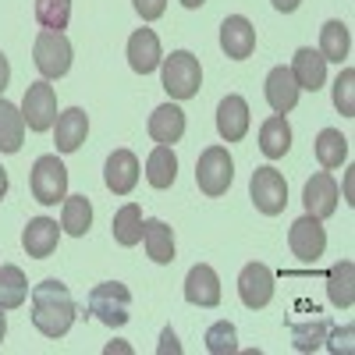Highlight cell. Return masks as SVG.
<instances>
[{
	"mask_svg": "<svg viewBox=\"0 0 355 355\" xmlns=\"http://www.w3.org/2000/svg\"><path fill=\"white\" fill-rule=\"evenodd\" d=\"M75 316H78V309H75V299L64 281L46 277L43 284L33 288V327L43 338H64L71 331Z\"/></svg>",
	"mask_w": 355,
	"mask_h": 355,
	"instance_id": "obj_1",
	"label": "cell"
},
{
	"mask_svg": "<svg viewBox=\"0 0 355 355\" xmlns=\"http://www.w3.org/2000/svg\"><path fill=\"white\" fill-rule=\"evenodd\" d=\"M160 78L171 100H192L202 85V68H199V57L189 50H174L171 57L160 61Z\"/></svg>",
	"mask_w": 355,
	"mask_h": 355,
	"instance_id": "obj_2",
	"label": "cell"
},
{
	"mask_svg": "<svg viewBox=\"0 0 355 355\" xmlns=\"http://www.w3.org/2000/svg\"><path fill=\"white\" fill-rule=\"evenodd\" d=\"M85 316H96L107 327H125L132 320V291L121 281H103L89 291V302H85Z\"/></svg>",
	"mask_w": 355,
	"mask_h": 355,
	"instance_id": "obj_3",
	"label": "cell"
},
{
	"mask_svg": "<svg viewBox=\"0 0 355 355\" xmlns=\"http://www.w3.org/2000/svg\"><path fill=\"white\" fill-rule=\"evenodd\" d=\"M234 182V160L224 146H206L196 160V185L202 196L210 199H220Z\"/></svg>",
	"mask_w": 355,
	"mask_h": 355,
	"instance_id": "obj_4",
	"label": "cell"
},
{
	"mask_svg": "<svg viewBox=\"0 0 355 355\" xmlns=\"http://www.w3.org/2000/svg\"><path fill=\"white\" fill-rule=\"evenodd\" d=\"M33 64L46 82L64 78L71 71V43H68V36L57 33V28H40V36L33 43Z\"/></svg>",
	"mask_w": 355,
	"mask_h": 355,
	"instance_id": "obj_5",
	"label": "cell"
},
{
	"mask_svg": "<svg viewBox=\"0 0 355 355\" xmlns=\"http://www.w3.org/2000/svg\"><path fill=\"white\" fill-rule=\"evenodd\" d=\"M28 185H33V199L43 202V206H57L64 202L68 196V167L61 164L57 153H46L33 164V178H28Z\"/></svg>",
	"mask_w": 355,
	"mask_h": 355,
	"instance_id": "obj_6",
	"label": "cell"
},
{
	"mask_svg": "<svg viewBox=\"0 0 355 355\" xmlns=\"http://www.w3.org/2000/svg\"><path fill=\"white\" fill-rule=\"evenodd\" d=\"M249 196H252L259 214H266V217L284 214V206H288V182H284V174L277 167H256L252 182H249Z\"/></svg>",
	"mask_w": 355,
	"mask_h": 355,
	"instance_id": "obj_7",
	"label": "cell"
},
{
	"mask_svg": "<svg viewBox=\"0 0 355 355\" xmlns=\"http://www.w3.org/2000/svg\"><path fill=\"white\" fill-rule=\"evenodd\" d=\"M21 117H25L28 132H46V128H53V121H57V93H53V85H50L46 78H43V82H33V85L25 89Z\"/></svg>",
	"mask_w": 355,
	"mask_h": 355,
	"instance_id": "obj_8",
	"label": "cell"
},
{
	"mask_svg": "<svg viewBox=\"0 0 355 355\" xmlns=\"http://www.w3.org/2000/svg\"><path fill=\"white\" fill-rule=\"evenodd\" d=\"M288 245H291V252L299 256L302 263H316L323 256V249H327V231H323V220L313 217V214L299 217L291 224V231H288Z\"/></svg>",
	"mask_w": 355,
	"mask_h": 355,
	"instance_id": "obj_9",
	"label": "cell"
},
{
	"mask_svg": "<svg viewBox=\"0 0 355 355\" xmlns=\"http://www.w3.org/2000/svg\"><path fill=\"white\" fill-rule=\"evenodd\" d=\"M239 299L245 309H263L274 299V270L266 263H245L239 274Z\"/></svg>",
	"mask_w": 355,
	"mask_h": 355,
	"instance_id": "obj_10",
	"label": "cell"
},
{
	"mask_svg": "<svg viewBox=\"0 0 355 355\" xmlns=\"http://www.w3.org/2000/svg\"><path fill=\"white\" fill-rule=\"evenodd\" d=\"M338 199H341V192H338V182H334L331 171L313 174L309 182H306V189H302L306 214H313V217H320V220H327V217L338 214Z\"/></svg>",
	"mask_w": 355,
	"mask_h": 355,
	"instance_id": "obj_11",
	"label": "cell"
},
{
	"mask_svg": "<svg viewBox=\"0 0 355 355\" xmlns=\"http://www.w3.org/2000/svg\"><path fill=\"white\" fill-rule=\"evenodd\" d=\"M185 299L199 309H214L220 306V277L210 263H196L185 274Z\"/></svg>",
	"mask_w": 355,
	"mask_h": 355,
	"instance_id": "obj_12",
	"label": "cell"
},
{
	"mask_svg": "<svg viewBox=\"0 0 355 355\" xmlns=\"http://www.w3.org/2000/svg\"><path fill=\"white\" fill-rule=\"evenodd\" d=\"M139 157L132 150H114L107 157V167H103V182L114 196H132L135 185H139Z\"/></svg>",
	"mask_w": 355,
	"mask_h": 355,
	"instance_id": "obj_13",
	"label": "cell"
},
{
	"mask_svg": "<svg viewBox=\"0 0 355 355\" xmlns=\"http://www.w3.org/2000/svg\"><path fill=\"white\" fill-rule=\"evenodd\" d=\"M249 125H252V117H249L245 96H239V93L224 96L220 107H217V132H220V139L224 142H242L249 135Z\"/></svg>",
	"mask_w": 355,
	"mask_h": 355,
	"instance_id": "obj_14",
	"label": "cell"
},
{
	"mask_svg": "<svg viewBox=\"0 0 355 355\" xmlns=\"http://www.w3.org/2000/svg\"><path fill=\"white\" fill-rule=\"evenodd\" d=\"M220 46H224V53L231 57V61H249V57L256 53V28H252V21L242 18V15L224 18Z\"/></svg>",
	"mask_w": 355,
	"mask_h": 355,
	"instance_id": "obj_15",
	"label": "cell"
},
{
	"mask_svg": "<svg viewBox=\"0 0 355 355\" xmlns=\"http://www.w3.org/2000/svg\"><path fill=\"white\" fill-rule=\"evenodd\" d=\"M128 64L135 75H153L164 61V53H160V40L153 28H135V33L128 36Z\"/></svg>",
	"mask_w": 355,
	"mask_h": 355,
	"instance_id": "obj_16",
	"label": "cell"
},
{
	"mask_svg": "<svg viewBox=\"0 0 355 355\" xmlns=\"http://www.w3.org/2000/svg\"><path fill=\"white\" fill-rule=\"evenodd\" d=\"M291 78L299 89H306V93H316V89H323V82H327V61L320 57V50L313 46H299L291 57Z\"/></svg>",
	"mask_w": 355,
	"mask_h": 355,
	"instance_id": "obj_17",
	"label": "cell"
},
{
	"mask_svg": "<svg viewBox=\"0 0 355 355\" xmlns=\"http://www.w3.org/2000/svg\"><path fill=\"white\" fill-rule=\"evenodd\" d=\"M57 242H61V227L50 217H33L21 231V249L33 259H46L57 252Z\"/></svg>",
	"mask_w": 355,
	"mask_h": 355,
	"instance_id": "obj_18",
	"label": "cell"
},
{
	"mask_svg": "<svg viewBox=\"0 0 355 355\" xmlns=\"http://www.w3.org/2000/svg\"><path fill=\"white\" fill-rule=\"evenodd\" d=\"M85 135H89V114H85L82 107H68V110L53 121L57 153H75V150H82Z\"/></svg>",
	"mask_w": 355,
	"mask_h": 355,
	"instance_id": "obj_19",
	"label": "cell"
},
{
	"mask_svg": "<svg viewBox=\"0 0 355 355\" xmlns=\"http://www.w3.org/2000/svg\"><path fill=\"white\" fill-rule=\"evenodd\" d=\"M150 139L160 142V146H174V142H182L185 135V110L178 107V103H164L150 114Z\"/></svg>",
	"mask_w": 355,
	"mask_h": 355,
	"instance_id": "obj_20",
	"label": "cell"
},
{
	"mask_svg": "<svg viewBox=\"0 0 355 355\" xmlns=\"http://www.w3.org/2000/svg\"><path fill=\"white\" fill-rule=\"evenodd\" d=\"M263 89H266V103H270L274 114L295 110V103H299V93H302V89L295 85V78H291V71H288L284 64L266 75V85H263Z\"/></svg>",
	"mask_w": 355,
	"mask_h": 355,
	"instance_id": "obj_21",
	"label": "cell"
},
{
	"mask_svg": "<svg viewBox=\"0 0 355 355\" xmlns=\"http://www.w3.org/2000/svg\"><path fill=\"white\" fill-rule=\"evenodd\" d=\"M142 245L153 263H160V266L174 263V231L164 220H157V217L142 220Z\"/></svg>",
	"mask_w": 355,
	"mask_h": 355,
	"instance_id": "obj_22",
	"label": "cell"
},
{
	"mask_svg": "<svg viewBox=\"0 0 355 355\" xmlns=\"http://www.w3.org/2000/svg\"><path fill=\"white\" fill-rule=\"evenodd\" d=\"M288 150H291V125H288V117L284 114L266 117L263 128H259V153L266 160H281Z\"/></svg>",
	"mask_w": 355,
	"mask_h": 355,
	"instance_id": "obj_23",
	"label": "cell"
},
{
	"mask_svg": "<svg viewBox=\"0 0 355 355\" xmlns=\"http://www.w3.org/2000/svg\"><path fill=\"white\" fill-rule=\"evenodd\" d=\"M327 299L338 309H352V302H355V263L352 259H341V263L331 266V274H327Z\"/></svg>",
	"mask_w": 355,
	"mask_h": 355,
	"instance_id": "obj_24",
	"label": "cell"
},
{
	"mask_svg": "<svg viewBox=\"0 0 355 355\" xmlns=\"http://www.w3.org/2000/svg\"><path fill=\"white\" fill-rule=\"evenodd\" d=\"M25 142V117L21 107L0 96V153H18Z\"/></svg>",
	"mask_w": 355,
	"mask_h": 355,
	"instance_id": "obj_25",
	"label": "cell"
},
{
	"mask_svg": "<svg viewBox=\"0 0 355 355\" xmlns=\"http://www.w3.org/2000/svg\"><path fill=\"white\" fill-rule=\"evenodd\" d=\"M348 50H352V33H348V25H345L341 18H331L327 25L320 28V57H323V61L341 64L345 57H348Z\"/></svg>",
	"mask_w": 355,
	"mask_h": 355,
	"instance_id": "obj_26",
	"label": "cell"
},
{
	"mask_svg": "<svg viewBox=\"0 0 355 355\" xmlns=\"http://www.w3.org/2000/svg\"><path fill=\"white\" fill-rule=\"evenodd\" d=\"M178 178V157L171 146H157V150L150 153V160H146V182H150L153 189H171Z\"/></svg>",
	"mask_w": 355,
	"mask_h": 355,
	"instance_id": "obj_27",
	"label": "cell"
},
{
	"mask_svg": "<svg viewBox=\"0 0 355 355\" xmlns=\"http://www.w3.org/2000/svg\"><path fill=\"white\" fill-rule=\"evenodd\" d=\"M114 242L117 245H125V249H132V245H139L142 242V210H139V202H125L121 210L114 214Z\"/></svg>",
	"mask_w": 355,
	"mask_h": 355,
	"instance_id": "obj_28",
	"label": "cell"
},
{
	"mask_svg": "<svg viewBox=\"0 0 355 355\" xmlns=\"http://www.w3.org/2000/svg\"><path fill=\"white\" fill-rule=\"evenodd\" d=\"M89 227H93V202H89L85 196H64L61 231H68L71 239H82Z\"/></svg>",
	"mask_w": 355,
	"mask_h": 355,
	"instance_id": "obj_29",
	"label": "cell"
},
{
	"mask_svg": "<svg viewBox=\"0 0 355 355\" xmlns=\"http://www.w3.org/2000/svg\"><path fill=\"white\" fill-rule=\"evenodd\" d=\"M25 299H28V281H25V274H21V266H15V263H8V266H0V309H18V306H25Z\"/></svg>",
	"mask_w": 355,
	"mask_h": 355,
	"instance_id": "obj_30",
	"label": "cell"
},
{
	"mask_svg": "<svg viewBox=\"0 0 355 355\" xmlns=\"http://www.w3.org/2000/svg\"><path fill=\"white\" fill-rule=\"evenodd\" d=\"M316 160L323 171H334L348 160V139L338 132V128H323L316 135Z\"/></svg>",
	"mask_w": 355,
	"mask_h": 355,
	"instance_id": "obj_31",
	"label": "cell"
},
{
	"mask_svg": "<svg viewBox=\"0 0 355 355\" xmlns=\"http://www.w3.org/2000/svg\"><path fill=\"white\" fill-rule=\"evenodd\" d=\"M206 352L210 355H231L239 352V331H234L231 320H217L210 331H206Z\"/></svg>",
	"mask_w": 355,
	"mask_h": 355,
	"instance_id": "obj_32",
	"label": "cell"
},
{
	"mask_svg": "<svg viewBox=\"0 0 355 355\" xmlns=\"http://www.w3.org/2000/svg\"><path fill=\"white\" fill-rule=\"evenodd\" d=\"M71 18V0H36V21L43 28H57L64 33Z\"/></svg>",
	"mask_w": 355,
	"mask_h": 355,
	"instance_id": "obj_33",
	"label": "cell"
},
{
	"mask_svg": "<svg viewBox=\"0 0 355 355\" xmlns=\"http://www.w3.org/2000/svg\"><path fill=\"white\" fill-rule=\"evenodd\" d=\"M291 334H295V348H299V352H316V348L323 345V338H327V320L295 323Z\"/></svg>",
	"mask_w": 355,
	"mask_h": 355,
	"instance_id": "obj_34",
	"label": "cell"
},
{
	"mask_svg": "<svg viewBox=\"0 0 355 355\" xmlns=\"http://www.w3.org/2000/svg\"><path fill=\"white\" fill-rule=\"evenodd\" d=\"M334 107L345 117H355V71L352 68H345L334 82Z\"/></svg>",
	"mask_w": 355,
	"mask_h": 355,
	"instance_id": "obj_35",
	"label": "cell"
},
{
	"mask_svg": "<svg viewBox=\"0 0 355 355\" xmlns=\"http://www.w3.org/2000/svg\"><path fill=\"white\" fill-rule=\"evenodd\" d=\"M135 11L142 15V21H157L164 11H167V0H132Z\"/></svg>",
	"mask_w": 355,
	"mask_h": 355,
	"instance_id": "obj_36",
	"label": "cell"
},
{
	"mask_svg": "<svg viewBox=\"0 0 355 355\" xmlns=\"http://www.w3.org/2000/svg\"><path fill=\"white\" fill-rule=\"evenodd\" d=\"M157 352H160V355H167V352H171V355H182V345H178V334H174L171 327L160 334V348H157Z\"/></svg>",
	"mask_w": 355,
	"mask_h": 355,
	"instance_id": "obj_37",
	"label": "cell"
},
{
	"mask_svg": "<svg viewBox=\"0 0 355 355\" xmlns=\"http://www.w3.org/2000/svg\"><path fill=\"white\" fill-rule=\"evenodd\" d=\"M8 82H11V64H8V57H4V50H0V96H4V89H8Z\"/></svg>",
	"mask_w": 355,
	"mask_h": 355,
	"instance_id": "obj_38",
	"label": "cell"
},
{
	"mask_svg": "<svg viewBox=\"0 0 355 355\" xmlns=\"http://www.w3.org/2000/svg\"><path fill=\"white\" fill-rule=\"evenodd\" d=\"M270 4H274L277 11H284V15H291V11H299V4H302V0H270Z\"/></svg>",
	"mask_w": 355,
	"mask_h": 355,
	"instance_id": "obj_39",
	"label": "cell"
},
{
	"mask_svg": "<svg viewBox=\"0 0 355 355\" xmlns=\"http://www.w3.org/2000/svg\"><path fill=\"white\" fill-rule=\"evenodd\" d=\"M4 196H8V171L0 167V199H4Z\"/></svg>",
	"mask_w": 355,
	"mask_h": 355,
	"instance_id": "obj_40",
	"label": "cell"
},
{
	"mask_svg": "<svg viewBox=\"0 0 355 355\" xmlns=\"http://www.w3.org/2000/svg\"><path fill=\"white\" fill-rule=\"evenodd\" d=\"M206 4V0H182V8H189V11H199Z\"/></svg>",
	"mask_w": 355,
	"mask_h": 355,
	"instance_id": "obj_41",
	"label": "cell"
},
{
	"mask_svg": "<svg viewBox=\"0 0 355 355\" xmlns=\"http://www.w3.org/2000/svg\"><path fill=\"white\" fill-rule=\"evenodd\" d=\"M103 352H107V355H114V352H132V348H128V345H107Z\"/></svg>",
	"mask_w": 355,
	"mask_h": 355,
	"instance_id": "obj_42",
	"label": "cell"
},
{
	"mask_svg": "<svg viewBox=\"0 0 355 355\" xmlns=\"http://www.w3.org/2000/svg\"><path fill=\"white\" fill-rule=\"evenodd\" d=\"M4 334H8V320H4V309H0V341H4Z\"/></svg>",
	"mask_w": 355,
	"mask_h": 355,
	"instance_id": "obj_43",
	"label": "cell"
}]
</instances>
